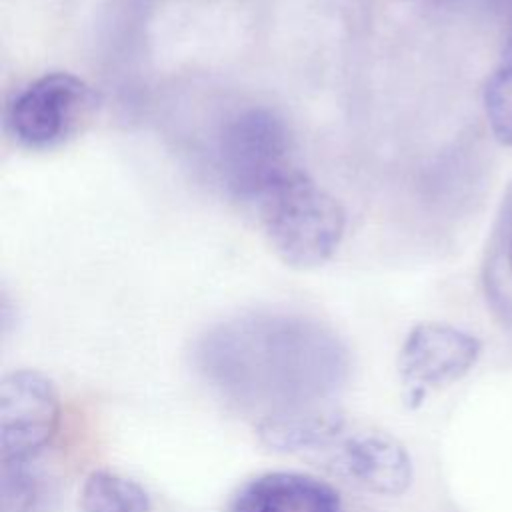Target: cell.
Instances as JSON below:
<instances>
[{
	"label": "cell",
	"mask_w": 512,
	"mask_h": 512,
	"mask_svg": "<svg viewBox=\"0 0 512 512\" xmlns=\"http://www.w3.org/2000/svg\"><path fill=\"white\" fill-rule=\"evenodd\" d=\"M194 362L214 392L260 416L258 424L332 408L350 374L348 350L330 328L280 312L212 326L198 340Z\"/></svg>",
	"instance_id": "1"
},
{
	"label": "cell",
	"mask_w": 512,
	"mask_h": 512,
	"mask_svg": "<svg viewBox=\"0 0 512 512\" xmlns=\"http://www.w3.org/2000/svg\"><path fill=\"white\" fill-rule=\"evenodd\" d=\"M60 426V398L54 382L38 370L22 368L0 384L2 466L32 464L54 440Z\"/></svg>",
	"instance_id": "5"
},
{
	"label": "cell",
	"mask_w": 512,
	"mask_h": 512,
	"mask_svg": "<svg viewBox=\"0 0 512 512\" xmlns=\"http://www.w3.org/2000/svg\"><path fill=\"white\" fill-rule=\"evenodd\" d=\"M80 512H152V502L136 480L94 470L82 486Z\"/></svg>",
	"instance_id": "9"
},
{
	"label": "cell",
	"mask_w": 512,
	"mask_h": 512,
	"mask_svg": "<svg viewBox=\"0 0 512 512\" xmlns=\"http://www.w3.org/2000/svg\"><path fill=\"white\" fill-rule=\"evenodd\" d=\"M230 512H340V496L316 476L278 470L242 484Z\"/></svg>",
	"instance_id": "8"
},
{
	"label": "cell",
	"mask_w": 512,
	"mask_h": 512,
	"mask_svg": "<svg viewBox=\"0 0 512 512\" xmlns=\"http://www.w3.org/2000/svg\"><path fill=\"white\" fill-rule=\"evenodd\" d=\"M216 164L236 198L256 202L278 178L296 168L286 122L260 106L232 114L216 140Z\"/></svg>",
	"instance_id": "4"
},
{
	"label": "cell",
	"mask_w": 512,
	"mask_h": 512,
	"mask_svg": "<svg viewBox=\"0 0 512 512\" xmlns=\"http://www.w3.org/2000/svg\"><path fill=\"white\" fill-rule=\"evenodd\" d=\"M98 106L100 96L86 80L70 72H48L12 94L4 126L20 148L48 152L80 136Z\"/></svg>",
	"instance_id": "3"
},
{
	"label": "cell",
	"mask_w": 512,
	"mask_h": 512,
	"mask_svg": "<svg viewBox=\"0 0 512 512\" xmlns=\"http://www.w3.org/2000/svg\"><path fill=\"white\" fill-rule=\"evenodd\" d=\"M476 336L442 322L414 326L398 356L402 380L422 398L428 388H440L466 376L480 356Z\"/></svg>",
	"instance_id": "6"
},
{
	"label": "cell",
	"mask_w": 512,
	"mask_h": 512,
	"mask_svg": "<svg viewBox=\"0 0 512 512\" xmlns=\"http://www.w3.org/2000/svg\"><path fill=\"white\" fill-rule=\"evenodd\" d=\"M334 472L364 490L398 496L412 482V460L400 440L382 430L346 428L324 448Z\"/></svg>",
	"instance_id": "7"
},
{
	"label": "cell",
	"mask_w": 512,
	"mask_h": 512,
	"mask_svg": "<svg viewBox=\"0 0 512 512\" xmlns=\"http://www.w3.org/2000/svg\"><path fill=\"white\" fill-rule=\"evenodd\" d=\"M254 204L268 244L286 266H322L344 238L342 204L298 166L264 190Z\"/></svg>",
	"instance_id": "2"
},
{
	"label": "cell",
	"mask_w": 512,
	"mask_h": 512,
	"mask_svg": "<svg viewBox=\"0 0 512 512\" xmlns=\"http://www.w3.org/2000/svg\"><path fill=\"white\" fill-rule=\"evenodd\" d=\"M508 266H510V272H512V236H510V244H508Z\"/></svg>",
	"instance_id": "12"
},
{
	"label": "cell",
	"mask_w": 512,
	"mask_h": 512,
	"mask_svg": "<svg viewBox=\"0 0 512 512\" xmlns=\"http://www.w3.org/2000/svg\"><path fill=\"white\" fill-rule=\"evenodd\" d=\"M484 110L494 138L504 146H512V20L500 62L484 88Z\"/></svg>",
	"instance_id": "10"
},
{
	"label": "cell",
	"mask_w": 512,
	"mask_h": 512,
	"mask_svg": "<svg viewBox=\"0 0 512 512\" xmlns=\"http://www.w3.org/2000/svg\"><path fill=\"white\" fill-rule=\"evenodd\" d=\"M34 464V462H32ZM42 502V482L30 464L2 466L4 512H34Z\"/></svg>",
	"instance_id": "11"
}]
</instances>
